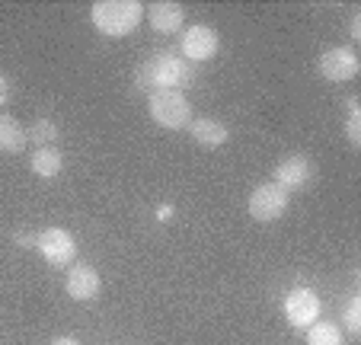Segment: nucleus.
I'll return each mask as SVG.
<instances>
[{
	"mask_svg": "<svg viewBox=\"0 0 361 345\" xmlns=\"http://www.w3.org/2000/svg\"><path fill=\"white\" fill-rule=\"evenodd\" d=\"M288 205H291V192H285L279 183L256 186L250 192V214L256 221H279L288 211Z\"/></svg>",
	"mask_w": 361,
	"mask_h": 345,
	"instance_id": "20e7f679",
	"label": "nucleus"
},
{
	"mask_svg": "<svg viewBox=\"0 0 361 345\" xmlns=\"http://www.w3.org/2000/svg\"><path fill=\"white\" fill-rule=\"evenodd\" d=\"M7 99H10V80L0 74V109L7 106Z\"/></svg>",
	"mask_w": 361,
	"mask_h": 345,
	"instance_id": "6ab92c4d",
	"label": "nucleus"
},
{
	"mask_svg": "<svg viewBox=\"0 0 361 345\" xmlns=\"http://www.w3.org/2000/svg\"><path fill=\"white\" fill-rule=\"evenodd\" d=\"M345 135H348V144H352V147H358L361 144V112L358 109H352V115H348Z\"/></svg>",
	"mask_w": 361,
	"mask_h": 345,
	"instance_id": "f3484780",
	"label": "nucleus"
},
{
	"mask_svg": "<svg viewBox=\"0 0 361 345\" xmlns=\"http://www.w3.org/2000/svg\"><path fill=\"white\" fill-rule=\"evenodd\" d=\"M147 109L150 119L170 131L185 128L192 122V106L185 99V93H179V90H154L147 99Z\"/></svg>",
	"mask_w": 361,
	"mask_h": 345,
	"instance_id": "f03ea898",
	"label": "nucleus"
},
{
	"mask_svg": "<svg viewBox=\"0 0 361 345\" xmlns=\"http://www.w3.org/2000/svg\"><path fill=\"white\" fill-rule=\"evenodd\" d=\"M358 310H361V307H358V298H355L352 304H348V310H345V329H348V332H358V329H361Z\"/></svg>",
	"mask_w": 361,
	"mask_h": 345,
	"instance_id": "a211bd4d",
	"label": "nucleus"
},
{
	"mask_svg": "<svg viewBox=\"0 0 361 345\" xmlns=\"http://www.w3.org/2000/svg\"><path fill=\"white\" fill-rule=\"evenodd\" d=\"M99 272L93 269L90 262H74L68 272V282H64V288H68V294L74 301H93L96 294H99Z\"/></svg>",
	"mask_w": 361,
	"mask_h": 345,
	"instance_id": "1a4fd4ad",
	"label": "nucleus"
},
{
	"mask_svg": "<svg viewBox=\"0 0 361 345\" xmlns=\"http://www.w3.org/2000/svg\"><path fill=\"white\" fill-rule=\"evenodd\" d=\"M189 131H192V141H198L202 147L214 150L221 147V144L227 141V125H221L218 119H195V122H189Z\"/></svg>",
	"mask_w": 361,
	"mask_h": 345,
	"instance_id": "f8f14e48",
	"label": "nucleus"
},
{
	"mask_svg": "<svg viewBox=\"0 0 361 345\" xmlns=\"http://www.w3.org/2000/svg\"><path fill=\"white\" fill-rule=\"evenodd\" d=\"M285 317L291 326L307 329V326L317 323V317H320V298L310 288H294L285 298Z\"/></svg>",
	"mask_w": 361,
	"mask_h": 345,
	"instance_id": "0eeeda50",
	"label": "nucleus"
},
{
	"mask_svg": "<svg viewBox=\"0 0 361 345\" xmlns=\"http://www.w3.org/2000/svg\"><path fill=\"white\" fill-rule=\"evenodd\" d=\"M185 77L189 74H185L183 58H176V54H157V58H150L141 68L137 80L147 90H179L185 83Z\"/></svg>",
	"mask_w": 361,
	"mask_h": 345,
	"instance_id": "7ed1b4c3",
	"label": "nucleus"
},
{
	"mask_svg": "<svg viewBox=\"0 0 361 345\" xmlns=\"http://www.w3.org/2000/svg\"><path fill=\"white\" fill-rule=\"evenodd\" d=\"M35 246H39L42 259L51 265H71L77 256V243L64 227H45L35 237Z\"/></svg>",
	"mask_w": 361,
	"mask_h": 345,
	"instance_id": "423d86ee",
	"label": "nucleus"
},
{
	"mask_svg": "<svg viewBox=\"0 0 361 345\" xmlns=\"http://www.w3.org/2000/svg\"><path fill=\"white\" fill-rule=\"evenodd\" d=\"M26 147V128L16 122L13 115H0V150L20 154Z\"/></svg>",
	"mask_w": 361,
	"mask_h": 345,
	"instance_id": "ddd939ff",
	"label": "nucleus"
},
{
	"mask_svg": "<svg viewBox=\"0 0 361 345\" xmlns=\"http://www.w3.org/2000/svg\"><path fill=\"white\" fill-rule=\"evenodd\" d=\"M307 345H342V329L336 323L317 320L307 326Z\"/></svg>",
	"mask_w": 361,
	"mask_h": 345,
	"instance_id": "2eb2a0df",
	"label": "nucleus"
},
{
	"mask_svg": "<svg viewBox=\"0 0 361 345\" xmlns=\"http://www.w3.org/2000/svg\"><path fill=\"white\" fill-rule=\"evenodd\" d=\"M90 20H93L96 32H102L106 39H122L141 26L144 7L137 0H99L90 7Z\"/></svg>",
	"mask_w": 361,
	"mask_h": 345,
	"instance_id": "f257e3e1",
	"label": "nucleus"
},
{
	"mask_svg": "<svg viewBox=\"0 0 361 345\" xmlns=\"http://www.w3.org/2000/svg\"><path fill=\"white\" fill-rule=\"evenodd\" d=\"M51 345H80V339H74V336H58Z\"/></svg>",
	"mask_w": 361,
	"mask_h": 345,
	"instance_id": "aec40b11",
	"label": "nucleus"
},
{
	"mask_svg": "<svg viewBox=\"0 0 361 345\" xmlns=\"http://www.w3.org/2000/svg\"><path fill=\"white\" fill-rule=\"evenodd\" d=\"M154 26V32L160 35H176L183 32V23H185V10L179 4H154L150 10H144Z\"/></svg>",
	"mask_w": 361,
	"mask_h": 345,
	"instance_id": "9b49d317",
	"label": "nucleus"
},
{
	"mask_svg": "<svg viewBox=\"0 0 361 345\" xmlns=\"http://www.w3.org/2000/svg\"><path fill=\"white\" fill-rule=\"evenodd\" d=\"M314 176V163L307 160V157H285V160L275 167V183L281 186L285 192H294L300 186H307V179Z\"/></svg>",
	"mask_w": 361,
	"mask_h": 345,
	"instance_id": "9d476101",
	"label": "nucleus"
},
{
	"mask_svg": "<svg viewBox=\"0 0 361 345\" xmlns=\"http://www.w3.org/2000/svg\"><path fill=\"white\" fill-rule=\"evenodd\" d=\"M352 39L361 42V16H355V20H352Z\"/></svg>",
	"mask_w": 361,
	"mask_h": 345,
	"instance_id": "412c9836",
	"label": "nucleus"
},
{
	"mask_svg": "<svg viewBox=\"0 0 361 345\" xmlns=\"http://www.w3.org/2000/svg\"><path fill=\"white\" fill-rule=\"evenodd\" d=\"M179 42H183V54L189 61H208V58L218 54V45H221L218 32L212 26H189Z\"/></svg>",
	"mask_w": 361,
	"mask_h": 345,
	"instance_id": "6e6552de",
	"label": "nucleus"
},
{
	"mask_svg": "<svg viewBox=\"0 0 361 345\" xmlns=\"http://www.w3.org/2000/svg\"><path fill=\"white\" fill-rule=\"evenodd\" d=\"M320 74L326 77L329 83H345V80H355L358 77V54L345 45H336V48H326L320 54V61H317Z\"/></svg>",
	"mask_w": 361,
	"mask_h": 345,
	"instance_id": "39448f33",
	"label": "nucleus"
},
{
	"mask_svg": "<svg viewBox=\"0 0 361 345\" xmlns=\"http://www.w3.org/2000/svg\"><path fill=\"white\" fill-rule=\"evenodd\" d=\"M29 169L42 179L58 176V173H61V154H58L55 147H39L32 154V160H29Z\"/></svg>",
	"mask_w": 361,
	"mask_h": 345,
	"instance_id": "4468645a",
	"label": "nucleus"
},
{
	"mask_svg": "<svg viewBox=\"0 0 361 345\" xmlns=\"http://www.w3.org/2000/svg\"><path fill=\"white\" fill-rule=\"evenodd\" d=\"M26 141L39 144V147H51V141H58V125L48 119H35L26 131Z\"/></svg>",
	"mask_w": 361,
	"mask_h": 345,
	"instance_id": "dca6fc26",
	"label": "nucleus"
}]
</instances>
